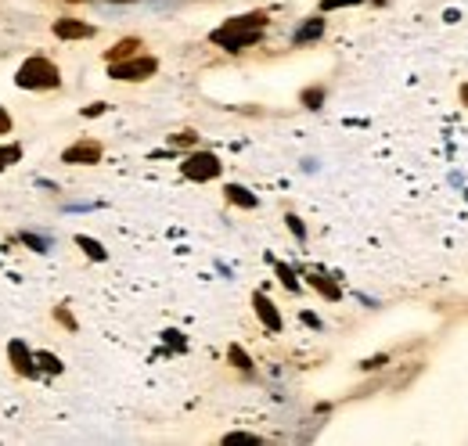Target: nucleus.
<instances>
[{
	"mask_svg": "<svg viewBox=\"0 0 468 446\" xmlns=\"http://www.w3.org/2000/svg\"><path fill=\"white\" fill-rule=\"evenodd\" d=\"M267 33V15L263 11H249V15H234L220 29H213V44L224 51H245L252 44H260Z\"/></svg>",
	"mask_w": 468,
	"mask_h": 446,
	"instance_id": "f257e3e1",
	"label": "nucleus"
},
{
	"mask_svg": "<svg viewBox=\"0 0 468 446\" xmlns=\"http://www.w3.org/2000/svg\"><path fill=\"white\" fill-rule=\"evenodd\" d=\"M15 87L22 90H58L61 87V69L44 55H29L18 69H15Z\"/></svg>",
	"mask_w": 468,
	"mask_h": 446,
	"instance_id": "f03ea898",
	"label": "nucleus"
},
{
	"mask_svg": "<svg viewBox=\"0 0 468 446\" xmlns=\"http://www.w3.org/2000/svg\"><path fill=\"white\" fill-rule=\"evenodd\" d=\"M155 69H159V61L148 55H130L122 61H109V76L119 80V83H141V80L155 76Z\"/></svg>",
	"mask_w": 468,
	"mask_h": 446,
	"instance_id": "7ed1b4c3",
	"label": "nucleus"
},
{
	"mask_svg": "<svg viewBox=\"0 0 468 446\" xmlns=\"http://www.w3.org/2000/svg\"><path fill=\"white\" fill-rule=\"evenodd\" d=\"M180 169H184L187 180L206 184V180H217V176H220V159H217L213 152H195V155H187V159L180 163Z\"/></svg>",
	"mask_w": 468,
	"mask_h": 446,
	"instance_id": "20e7f679",
	"label": "nucleus"
},
{
	"mask_svg": "<svg viewBox=\"0 0 468 446\" xmlns=\"http://www.w3.org/2000/svg\"><path fill=\"white\" fill-rule=\"evenodd\" d=\"M101 155H105V148L98 141H76V144H69L61 152V163H69V166H94V163H101Z\"/></svg>",
	"mask_w": 468,
	"mask_h": 446,
	"instance_id": "39448f33",
	"label": "nucleus"
},
{
	"mask_svg": "<svg viewBox=\"0 0 468 446\" xmlns=\"http://www.w3.org/2000/svg\"><path fill=\"white\" fill-rule=\"evenodd\" d=\"M7 360H11V367L22 375V378H37L40 375V367H37V356H33V349L22 342V338H15V342H7Z\"/></svg>",
	"mask_w": 468,
	"mask_h": 446,
	"instance_id": "423d86ee",
	"label": "nucleus"
},
{
	"mask_svg": "<svg viewBox=\"0 0 468 446\" xmlns=\"http://www.w3.org/2000/svg\"><path fill=\"white\" fill-rule=\"evenodd\" d=\"M252 306H256V317L263 321V328H267V332H282V313H278V306H274L263 292H256V295H252Z\"/></svg>",
	"mask_w": 468,
	"mask_h": 446,
	"instance_id": "0eeeda50",
	"label": "nucleus"
},
{
	"mask_svg": "<svg viewBox=\"0 0 468 446\" xmlns=\"http://www.w3.org/2000/svg\"><path fill=\"white\" fill-rule=\"evenodd\" d=\"M55 37L58 40H90L94 37V26H87L80 18H58L55 22Z\"/></svg>",
	"mask_w": 468,
	"mask_h": 446,
	"instance_id": "6e6552de",
	"label": "nucleus"
},
{
	"mask_svg": "<svg viewBox=\"0 0 468 446\" xmlns=\"http://www.w3.org/2000/svg\"><path fill=\"white\" fill-rule=\"evenodd\" d=\"M321 33H324V18H306V22L295 29L292 44L303 48V44H310V40H321Z\"/></svg>",
	"mask_w": 468,
	"mask_h": 446,
	"instance_id": "1a4fd4ad",
	"label": "nucleus"
},
{
	"mask_svg": "<svg viewBox=\"0 0 468 446\" xmlns=\"http://www.w3.org/2000/svg\"><path fill=\"white\" fill-rule=\"evenodd\" d=\"M76 245L87 252V260H94V263H105V249H101V241L98 238H90V234H76Z\"/></svg>",
	"mask_w": 468,
	"mask_h": 446,
	"instance_id": "9d476101",
	"label": "nucleus"
},
{
	"mask_svg": "<svg viewBox=\"0 0 468 446\" xmlns=\"http://www.w3.org/2000/svg\"><path fill=\"white\" fill-rule=\"evenodd\" d=\"M228 202L241 206V209H256V195H249L241 184H228Z\"/></svg>",
	"mask_w": 468,
	"mask_h": 446,
	"instance_id": "9b49d317",
	"label": "nucleus"
},
{
	"mask_svg": "<svg viewBox=\"0 0 468 446\" xmlns=\"http://www.w3.org/2000/svg\"><path fill=\"white\" fill-rule=\"evenodd\" d=\"M33 356H37V367L48 371V375H61V371H65V364H61L55 353H48V349H40V353H33Z\"/></svg>",
	"mask_w": 468,
	"mask_h": 446,
	"instance_id": "f8f14e48",
	"label": "nucleus"
},
{
	"mask_svg": "<svg viewBox=\"0 0 468 446\" xmlns=\"http://www.w3.org/2000/svg\"><path fill=\"white\" fill-rule=\"evenodd\" d=\"M137 48H141V40L137 37H126V40H119L116 48L109 51V61H122V58L137 55Z\"/></svg>",
	"mask_w": 468,
	"mask_h": 446,
	"instance_id": "ddd939ff",
	"label": "nucleus"
},
{
	"mask_svg": "<svg viewBox=\"0 0 468 446\" xmlns=\"http://www.w3.org/2000/svg\"><path fill=\"white\" fill-rule=\"evenodd\" d=\"M22 159V148L18 144H0V173L11 166V163H18Z\"/></svg>",
	"mask_w": 468,
	"mask_h": 446,
	"instance_id": "4468645a",
	"label": "nucleus"
},
{
	"mask_svg": "<svg viewBox=\"0 0 468 446\" xmlns=\"http://www.w3.org/2000/svg\"><path fill=\"white\" fill-rule=\"evenodd\" d=\"M310 284H314V288H317L324 299H339V288H335V284H328V281H324V274H310Z\"/></svg>",
	"mask_w": 468,
	"mask_h": 446,
	"instance_id": "2eb2a0df",
	"label": "nucleus"
},
{
	"mask_svg": "<svg viewBox=\"0 0 468 446\" xmlns=\"http://www.w3.org/2000/svg\"><path fill=\"white\" fill-rule=\"evenodd\" d=\"M356 4H378V0H321V11H335V7H356Z\"/></svg>",
	"mask_w": 468,
	"mask_h": 446,
	"instance_id": "dca6fc26",
	"label": "nucleus"
},
{
	"mask_svg": "<svg viewBox=\"0 0 468 446\" xmlns=\"http://www.w3.org/2000/svg\"><path fill=\"white\" fill-rule=\"evenodd\" d=\"M321 101H324V90H321V87H314V90L303 94V105H306V109H321Z\"/></svg>",
	"mask_w": 468,
	"mask_h": 446,
	"instance_id": "f3484780",
	"label": "nucleus"
},
{
	"mask_svg": "<svg viewBox=\"0 0 468 446\" xmlns=\"http://www.w3.org/2000/svg\"><path fill=\"white\" fill-rule=\"evenodd\" d=\"M224 443H263V440L260 436H249V432H231Z\"/></svg>",
	"mask_w": 468,
	"mask_h": 446,
	"instance_id": "a211bd4d",
	"label": "nucleus"
},
{
	"mask_svg": "<svg viewBox=\"0 0 468 446\" xmlns=\"http://www.w3.org/2000/svg\"><path fill=\"white\" fill-rule=\"evenodd\" d=\"M26 245H33V252H48V241L44 238H33V234H22Z\"/></svg>",
	"mask_w": 468,
	"mask_h": 446,
	"instance_id": "6ab92c4d",
	"label": "nucleus"
},
{
	"mask_svg": "<svg viewBox=\"0 0 468 446\" xmlns=\"http://www.w3.org/2000/svg\"><path fill=\"white\" fill-rule=\"evenodd\" d=\"M231 360H234V364H238V367H245V371L252 367V364H249V356H245V353H241L238 345H231Z\"/></svg>",
	"mask_w": 468,
	"mask_h": 446,
	"instance_id": "aec40b11",
	"label": "nucleus"
},
{
	"mask_svg": "<svg viewBox=\"0 0 468 446\" xmlns=\"http://www.w3.org/2000/svg\"><path fill=\"white\" fill-rule=\"evenodd\" d=\"M105 112H109V105H105V101H98V105H87L83 115H87V119H94V115H105Z\"/></svg>",
	"mask_w": 468,
	"mask_h": 446,
	"instance_id": "412c9836",
	"label": "nucleus"
},
{
	"mask_svg": "<svg viewBox=\"0 0 468 446\" xmlns=\"http://www.w3.org/2000/svg\"><path fill=\"white\" fill-rule=\"evenodd\" d=\"M278 274H282V281H285V288H299V284H295V278H292V271H289V267H282V263H278Z\"/></svg>",
	"mask_w": 468,
	"mask_h": 446,
	"instance_id": "4be33fe9",
	"label": "nucleus"
},
{
	"mask_svg": "<svg viewBox=\"0 0 468 446\" xmlns=\"http://www.w3.org/2000/svg\"><path fill=\"white\" fill-rule=\"evenodd\" d=\"M4 133H11V115H7V109L0 105V137H4Z\"/></svg>",
	"mask_w": 468,
	"mask_h": 446,
	"instance_id": "5701e85b",
	"label": "nucleus"
},
{
	"mask_svg": "<svg viewBox=\"0 0 468 446\" xmlns=\"http://www.w3.org/2000/svg\"><path fill=\"white\" fill-rule=\"evenodd\" d=\"M55 317H58L61 324H65V328H69V332H76V321H72V317H69V313H65V310H58V313H55Z\"/></svg>",
	"mask_w": 468,
	"mask_h": 446,
	"instance_id": "b1692460",
	"label": "nucleus"
},
{
	"mask_svg": "<svg viewBox=\"0 0 468 446\" xmlns=\"http://www.w3.org/2000/svg\"><path fill=\"white\" fill-rule=\"evenodd\" d=\"M289 227H292V234H295V238H306V230H303V223L295 220V217H289Z\"/></svg>",
	"mask_w": 468,
	"mask_h": 446,
	"instance_id": "393cba45",
	"label": "nucleus"
},
{
	"mask_svg": "<svg viewBox=\"0 0 468 446\" xmlns=\"http://www.w3.org/2000/svg\"><path fill=\"white\" fill-rule=\"evenodd\" d=\"M72 4H80V0H72Z\"/></svg>",
	"mask_w": 468,
	"mask_h": 446,
	"instance_id": "a878e982",
	"label": "nucleus"
}]
</instances>
